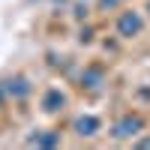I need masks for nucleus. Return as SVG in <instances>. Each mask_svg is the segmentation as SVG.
<instances>
[{"instance_id":"nucleus-3","label":"nucleus","mask_w":150,"mask_h":150,"mask_svg":"<svg viewBox=\"0 0 150 150\" xmlns=\"http://www.w3.org/2000/svg\"><path fill=\"white\" fill-rule=\"evenodd\" d=\"M78 129L84 135V129H96V120H78Z\"/></svg>"},{"instance_id":"nucleus-2","label":"nucleus","mask_w":150,"mask_h":150,"mask_svg":"<svg viewBox=\"0 0 150 150\" xmlns=\"http://www.w3.org/2000/svg\"><path fill=\"white\" fill-rule=\"evenodd\" d=\"M138 126H141V123H138V120H123V123H120V126H117V135H129V129L135 132V129H138Z\"/></svg>"},{"instance_id":"nucleus-1","label":"nucleus","mask_w":150,"mask_h":150,"mask_svg":"<svg viewBox=\"0 0 150 150\" xmlns=\"http://www.w3.org/2000/svg\"><path fill=\"white\" fill-rule=\"evenodd\" d=\"M138 30H141L138 15H126V18L120 21V33H126V36H129V33H138Z\"/></svg>"}]
</instances>
